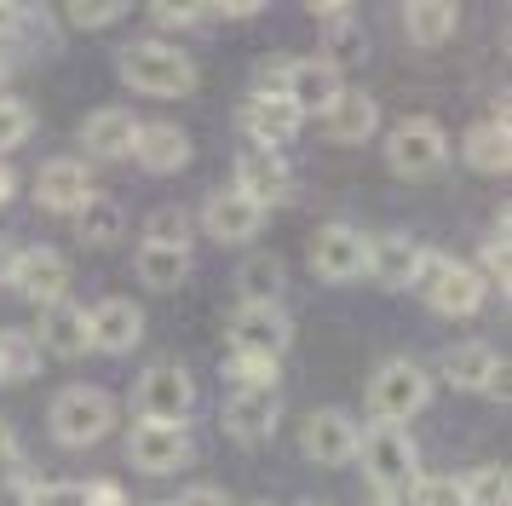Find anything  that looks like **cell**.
<instances>
[{"label":"cell","mask_w":512,"mask_h":506,"mask_svg":"<svg viewBox=\"0 0 512 506\" xmlns=\"http://www.w3.org/2000/svg\"><path fill=\"white\" fill-rule=\"evenodd\" d=\"M121 81L133 92H150V98H185L196 92V64H190V52H179L173 41H133L121 46Z\"/></svg>","instance_id":"1"},{"label":"cell","mask_w":512,"mask_h":506,"mask_svg":"<svg viewBox=\"0 0 512 506\" xmlns=\"http://www.w3.org/2000/svg\"><path fill=\"white\" fill-rule=\"evenodd\" d=\"M47 426L64 449H93V443H104L110 426H116V397L104 386H64L52 397Z\"/></svg>","instance_id":"2"},{"label":"cell","mask_w":512,"mask_h":506,"mask_svg":"<svg viewBox=\"0 0 512 506\" xmlns=\"http://www.w3.org/2000/svg\"><path fill=\"white\" fill-rule=\"evenodd\" d=\"M357 455H363V472H369V483L386 501L420 483V449L409 437V426H369L357 437Z\"/></svg>","instance_id":"3"},{"label":"cell","mask_w":512,"mask_h":506,"mask_svg":"<svg viewBox=\"0 0 512 506\" xmlns=\"http://www.w3.org/2000/svg\"><path fill=\"white\" fill-rule=\"evenodd\" d=\"M432 403V374L409 357H392L380 363V374L369 380V409H374V426H403L409 414H420Z\"/></svg>","instance_id":"4"},{"label":"cell","mask_w":512,"mask_h":506,"mask_svg":"<svg viewBox=\"0 0 512 506\" xmlns=\"http://www.w3.org/2000/svg\"><path fill=\"white\" fill-rule=\"evenodd\" d=\"M443 161H449V138L432 115H403L386 133V167L397 179H432L443 173Z\"/></svg>","instance_id":"5"},{"label":"cell","mask_w":512,"mask_h":506,"mask_svg":"<svg viewBox=\"0 0 512 506\" xmlns=\"http://www.w3.org/2000/svg\"><path fill=\"white\" fill-rule=\"evenodd\" d=\"M420 294H426V305L438 311V317H472L478 305H484V276L472 271V265H461V259H443V253H426V271H420L415 282Z\"/></svg>","instance_id":"6"},{"label":"cell","mask_w":512,"mask_h":506,"mask_svg":"<svg viewBox=\"0 0 512 506\" xmlns=\"http://www.w3.org/2000/svg\"><path fill=\"white\" fill-rule=\"evenodd\" d=\"M133 409H139V420H150V426H185L190 409H196V380H190L179 363L144 368L139 391H133Z\"/></svg>","instance_id":"7"},{"label":"cell","mask_w":512,"mask_h":506,"mask_svg":"<svg viewBox=\"0 0 512 506\" xmlns=\"http://www.w3.org/2000/svg\"><path fill=\"white\" fill-rule=\"evenodd\" d=\"M231 357H259V363H277L282 351L294 345V317L282 305H242L225 328Z\"/></svg>","instance_id":"8"},{"label":"cell","mask_w":512,"mask_h":506,"mask_svg":"<svg viewBox=\"0 0 512 506\" xmlns=\"http://www.w3.org/2000/svg\"><path fill=\"white\" fill-rule=\"evenodd\" d=\"M311 271L323 282H357L369 276V236L357 225H323L311 236Z\"/></svg>","instance_id":"9"},{"label":"cell","mask_w":512,"mask_h":506,"mask_svg":"<svg viewBox=\"0 0 512 506\" xmlns=\"http://www.w3.org/2000/svg\"><path fill=\"white\" fill-rule=\"evenodd\" d=\"M443 380L455 391H489V397H507V357L489 340H466L455 351H443Z\"/></svg>","instance_id":"10"},{"label":"cell","mask_w":512,"mask_h":506,"mask_svg":"<svg viewBox=\"0 0 512 506\" xmlns=\"http://www.w3.org/2000/svg\"><path fill=\"white\" fill-rule=\"evenodd\" d=\"M127 455H133V466H139V472L167 478V472H179V466H190V460H196V443H190L185 426H150V420H139V426H133V437H127Z\"/></svg>","instance_id":"11"},{"label":"cell","mask_w":512,"mask_h":506,"mask_svg":"<svg viewBox=\"0 0 512 506\" xmlns=\"http://www.w3.org/2000/svg\"><path fill=\"white\" fill-rule=\"evenodd\" d=\"M357 420H351L346 409H311L300 426V449L317 466H346V460H357Z\"/></svg>","instance_id":"12"},{"label":"cell","mask_w":512,"mask_h":506,"mask_svg":"<svg viewBox=\"0 0 512 506\" xmlns=\"http://www.w3.org/2000/svg\"><path fill=\"white\" fill-rule=\"evenodd\" d=\"M12 288L29 299V305H64L70 294V259L58 248H24L18 253V271H12Z\"/></svg>","instance_id":"13"},{"label":"cell","mask_w":512,"mask_h":506,"mask_svg":"<svg viewBox=\"0 0 512 506\" xmlns=\"http://www.w3.org/2000/svg\"><path fill=\"white\" fill-rule=\"evenodd\" d=\"M259 225H265V207L248 202L242 190H213L208 202H202V230H208L213 242H225V248H242V242H254Z\"/></svg>","instance_id":"14"},{"label":"cell","mask_w":512,"mask_h":506,"mask_svg":"<svg viewBox=\"0 0 512 506\" xmlns=\"http://www.w3.org/2000/svg\"><path fill=\"white\" fill-rule=\"evenodd\" d=\"M93 196H98L93 173H87V161H75V156H58L35 173V202L47 213H81Z\"/></svg>","instance_id":"15"},{"label":"cell","mask_w":512,"mask_h":506,"mask_svg":"<svg viewBox=\"0 0 512 506\" xmlns=\"http://www.w3.org/2000/svg\"><path fill=\"white\" fill-rule=\"evenodd\" d=\"M420 271H426V248H420L415 236H403V230H392V236H369V276L380 282V288H415Z\"/></svg>","instance_id":"16"},{"label":"cell","mask_w":512,"mask_h":506,"mask_svg":"<svg viewBox=\"0 0 512 506\" xmlns=\"http://www.w3.org/2000/svg\"><path fill=\"white\" fill-rule=\"evenodd\" d=\"M87 334H93V351H110V357H121V351H133V345L144 340V311L133 305V299H98L93 311H87Z\"/></svg>","instance_id":"17"},{"label":"cell","mask_w":512,"mask_h":506,"mask_svg":"<svg viewBox=\"0 0 512 506\" xmlns=\"http://www.w3.org/2000/svg\"><path fill=\"white\" fill-rule=\"evenodd\" d=\"M277 391H236L231 403H225V437H236V443H248V449H259V443H271L277 437Z\"/></svg>","instance_id":"18"},{"label":"cell","mask_w":512,"mask_h":506,"mask_svg":"<svg viewBox=\"0 0 512 506\" xmlns=\"http://www.w3.org/2000/svg\"><path fill=\"white\" fill-rule=\"evenodd\" d=\"M231 190H242L248 202L271 207L288 196V161H282V150H259V144H248L242 156H236V184Z\"/></svg>","instance_id":"19"},{"label":"cell","mask_w":512,"mask_h":506,"mask_svg":"<svg viewBox=\"0 0 512 506\" xmlns=\"http://www.w3.org/2000/svg\"><path fill=\"white\" fill-rule=\"evenodd\" d=\"M133 138H139V115L110 104V110H93L81 121V150L93 161H121L133 156Z\"/></svg>","instance_id":"20"},{"label":"cell","mask_w":512,"mask_h":506,"mask_svg":"<svg viewBox=\"0 0 512 506\" xmlns=\"http://www.w3.org/2000/svg\"><path fill=\"white\" fill-rule=\"evenodd\" d=\"M323 127L334 144H369L380 133V104L363 87H340V98L323 110Z\"/></svg>","instance_id":"21"},{"label":"cell","mask_w":512,"mask_h":506,"mask_svg":"<svg viewBox=\"0 0 512 506\" xmlns=\"http://www.w3.org/2000/svg\"><path fill=\"white\" fill-rule=\"evenodd\" d=\"M300 121L305 115L294 110V104H288V98H248V104H242V133L254 138L259 150H282V144H288V138L300 133Z\"/></svg>","instance_id":"22"},{"label":"cell","mask_w":512,"mask_h":506,"mask_svg":"<svg viewBox=\"0 0 512 506\" xmlns=\"http://www.w3.org/2000/svg\"><path fill=\"white\" fill-rule=\"evenodd\" d=\"M133 156H139L144 173H179L190 167V138L173 127V121H139V138H133Z\"/></svg>","instance_id":"23"},{"label":"cell","mask_w":512,"mask_h":506,"mask_svg":"<svg viewBox=\"0 0 512 506\" xmlns=\"http://www.w3.org/2000/svg\"><path fill=\"white\" fill-rule=\"evenodd\" d=\"M35 345L41 351H52V357H87L93 351V334H87V305H47L41 311V334H35Z\"/></svg>","instance_id":"24"},{"label":"cell","mask_w":512,"mask_h":506,"mask_svg":"<svg viewBox=\"0 0 512 506\" xmlns=\"http://www.w3.org/2000/svg\"><path fill=\"white\" fill-rule=\"evenodd\" d=\"M340 69H328L323 58H294V69H288V104L300 115H323L334 98H340Z\"/></svg>","instance_id":"25"},{"label":"cell","mask_w":512,"mask_h":506,"mask_svg":"<svg viewBox=\"0 0 512 506\" xmlns=\"http://www.w3.org/2000/svg\"><path fill=\"white\" fill-rule=\"evenodd\" d=\"M466 167H478V173H507L512 167V133H507V110H495L489 121H478L461 144Z\"/></svg>","instance_id":"26"},{"label":"cell","mask_w":512,"mask_h":506,"mask_svg":"<svg viewBox=\"0 0 512 506\" xmlns=\"http://www.w3.org/2000/svg\"><path fill=\"white\" fill-rule=\"evenodd\" d=\"M311 18L328 29V46H323V64L328 69H346V64H363V29L351 18V6H311Z\"/></svg>","instance_id":"27"},{"label":"cell","mask_w":512,"mask_h":506,"mask_svg":"<svg viewBox=\"0 0 512 506\" xmlns=\"http://www.w3.org/2000/svg\"><path fill=\"white\" fill-rule=\"evenodd\" d=\"M455 29H461V6H449V0H409L403 6V35L415 46L455 41Z\"/></svg>","instance_id":"28"},{"label":"cell","mask_w":512,"mask_h":506,"mask_svg":"<svg viewBox=\"0 0 512 506\" xmlns=\"http://www.w3.org/2000/svg\"><path fill=\"white\" fill-rule=\"evenodd\" d=\"M282 288H288V276H282V259H271V253H259L236 271V299L242 305H282Z\"/></svg>","instance_id":"29"},{"label":"cell","mask_w":512,"mask_h":506,"mask_svg":"<svg viewBox=\"0 0 512 506\" xmlns=\"http://www.w3.org/2000/svg\"><path fill=\"white\" fill-rule=\"evenodd\" d=\"M139 276L156 294H173L190 276V248H162V242H139Z\"/></svg>","instance_id":"30"},{"label":"cell","mask_w":512,"mask_h":506,"mask_svg":"<svg viewBox=\"0 0 512 506\" xmlns=\"http://www.w3.org/2000/svg\"><path fill=\"white\" fill-rule=\"evenodd\" d=\"M41 374V345L24 328H0V386H18Z\"/></svg>","instance_id":"31"},{"label":"cell","mask_w":512,"mask_h":506,"mask_svg":"<svg viewBox=\"0 0 512 506\" xmlns=\"http://www.w3.org/2000/svg\"><path fill=\"white\" fill-rule=\"evenodd\" d=\"M75 230H81L87 248H110V242H121V230H127V213L110 196H93V202L75 213Z\"/></svg>","instance_id":"32"},{"label":"cell","mask_w":512,"mask_h":506,"mask_svg":"<svg viewBox=\"0 0 512 506\" xmlns=\"http://www.w3.org/2000/svg\"><path fill=\"white\" fill-rule=\"evenodd\" d=\"M461 489H466V506H507V495H512V472L507 466H478L472 478H461Z\"/></svg>","instance_id":"33"},{"label":"cell","mask_w":512,"mask_h":506,"mask_svg":"<svg viewBox=\"0 0 512 506\" xmlns=\"http://www.w3.org/2000/svg\"><path fill=\"white\" fill-rule=\"evenodd\" d=\"M29 133H35V110H29L24 98L0 92V156H12V150H18Z\"/></svg>","instance_id":"34"},{"label":"cell","mask_w":512,"mask_h":506,"mask_svg":"<svg viewBox=\"0 0 512 506\" xmlns=\"http://www.w3.org/2000/svg\"><path fill=\"white\" fill-rule=\"evenodd\" d=\"M507 265H512V248H507V213H501V230H489L484 236V259H478L472 271L484 276V288L495 282V288L507 294Z\"/></svg>","instance_id":"35"},{"label":"cell","mask_w":512,"mask_h":506,"mask_svg":"<svg viewBox=\"0 0 512 506\" xmlns=\"http://www.w3.org/2000/svg\"><path fill=\"white\" fill-rule=\"evenodd\" d=\"M144 242L190 248V219H185V213H173V207H162V213H150V236H144Z\"/></svg>","instance_id":"36"},{"label":"cell","mask_w":512,"mask_h":506,"mask_svg":"<svg viewBox=\"0 0 512 506\" xmlns=\"http://www.w3.org/2000/svg\"><path fill=\"white\" fill-rule=\"evenodd\" d=\"M64 18H70L75 29H110V23L127 18V6H110V0H75Z\"/></svg>","instance_id":"37"},{"label":"cell","mask_w":512,"mask_h":506,"mask_svg":"<svg viewBox=\"0 0 512 506\" xmlns=\"http://www.w3.org/2000/svg\"><path fill=\"white\" fill-rule=\"evenodd\" d=\"M24 506H93V501H87V483H35Z\"/></svg>","instance_id":"38"},{"label":"cell","mask_w":512,"mask_h":506,"mask_svg":"<svg viewBox=\"0 0 512 506\" xmlns=\"http://www.w3.org/2000/svg\"><path fill=\"white\" fill-rule=\"evenodd\" d=\"M288 69H294V58H259L254 64V92L259 98H288Z\"/></svg>","instance_id":"39"},{"label":"cell","mask_w":512,"mask_h":506,"mask_svg":"<svg viewBox=\"0 0 512 506\" xmlns=\"http://www.w3.org/2000/svg\"><path fill=\"white\" fill-rule=\"evenodd\" d=\"M415 501L420 506H466V489H461V478H420Z\"/></svg>","instance_id":"40"},{"label":"cell","mask_w":512,"mask_h":506,"mask_svg":"<svg viewBox=\"0 0 512 506\" xmlns=\"http://www.w3.org/2000/svg\"><path fill=\"white\" fill-rule=\"evenodd\" d=\"M150 18L162 29H190V23H202V6H150Z\"/></svg>","instance_id":"41"},{"label":"cell","mask_w":512,"mask_h":506,"mask_svg":"<svg viewBox=\"0 0 512 506\" xmlns=\"http://www.w3.org/2000/svg\"><path fill=\"white\" fill-rule=\"evenodd\" d=\"M29 18H35L29 6H12V0H0V46H6V41H18V29H24Z\"/></svg>","instance_id":"42"},{"label":"cell","mask_w":512,"mask_h":506,"mask_svg":"<svg viewBox=\"0 0 512 506\" xmlns=\"http://www.w3.org/2000/svg\"><path fill=\"white\" fill-rule=\"evenodd\" d=\"M202 18H236V23H248V18H259V6H254V0H231V6H202Z\"/></svg>","instance_id":"43"},{"label":"cell","mask_w":512,"mask_h":506,"mask_svg":"<svg viewBox=\"0 0 512 506\" xmlns=\"http://www.w3.org/2000/svg\"><path fill=\"white\" fill-rule=\"evenodd\" d=\"M173 506H225V495H219L213 483H196V489H185V495H179Z\"/></svg>","instance_id":"44"},{"label":"cell","mask_w":512,"mask_h":506,"mask_svg":"<svg viewBox=\"0 0 512 506\" xmlns=\"http://www.w3.org/2000/svg\"><path fill=\"white\" fill-rule=\"evenodd\" d=\"M87 501H93V506H121V489L98 478V483H87Z\"/></svg>","instance_id":"45"},{"label":"cell","mask_w":512,"mask_h":506,"mask_svg":"<svg viewBox=\"0 0 512 506\" xmlns=\"http://www.w3.org/2000/svg\"><path fill=\"white\" fill-rule=\"evenodd\" d=\"M12 271H18V248L0 236V288H12Z\"/></svg>","instance_id":"46"},{"label":"cell","mask_w":512,"mask_h":506,"mask_svg":"<svg viewBox=\"0 0 512 506\" xmlns=\"http://www.w3.org/2000/svg\"><path fill=\"white\" fill-rule=\"evenodd\" d=\"M0 460H18V432H12V420H0Z\"/></svg>","instance_id":"47"},{"label":"cell","mask_w":512,"mask_h":506,"mask_svg":"<svg viewBox=\"0 0 512 506\" xmlns=\"http://www.w3.org/2000/svg\"><path fill=\"white\" fill-rule=\"evenodd\" d=\"M12 190H18V173H12V167H6V161H0V207L12 202Z\"/></svg>","instance_id":"48"},{"label":"cell","mask_w":512,"mask_h":506,"mask_svg":"<svg viewBox=\"0 0 512 506\" xmlns=\"http://www.w3.org/2000/svg\"><path fill=\"white\" fill-rule=\"evenodd\" d=\"M6 69H12V58H6V46H0V81H6Z\"/></svg>","instance_id":"49"},{"label":"cell","mask_w":512,"mask_h":506,"mask_svg":"<svg viewBox=\"0 0 512 506\" xmlns=\"http://www.w3.org/2000/svg\"><path fill=\"white\" fill-rule=\"evenodd\" d=\"M300 506H334V501H300Z\"/></svg>","instance_id":"50"},{"label":"cell","mask_w":512,"mask_h":506,"mask_svg":"<svg viewBox=\"0 0 512 506\" xmlns=\"http://www.w3.org/2000/svg\"><path fill=\"white\" fill-rule=\"evenodd\" d=\"M374 506H397V501H374Z\"/></svg>","instance_id":"51"},{"label":"cell","mask_w":512,"mask_h":506,"mask_svg":"<svg viewBox=\"0 0 512 506\" xmlns=\"http://www.w3.org/2000/svg\"><path fill=\"white\" fill-rule=\"evenodd\" d=\"M156 506H173V501H156Z\"/></svg>","instance_id":"52"},{"label":"cell","mask_w":512,"mask_h":506,"mask_svg":"<svg viewBox=\"0 0 512 506\" xmlns=\"http://www.w3.org/2000/svg\"><path fill=\"white\" fill-rule=\"evenodd\" d=\"M248 506H259V501H248Z\"/></svg>","instance_id":"53"}]
</instances>
